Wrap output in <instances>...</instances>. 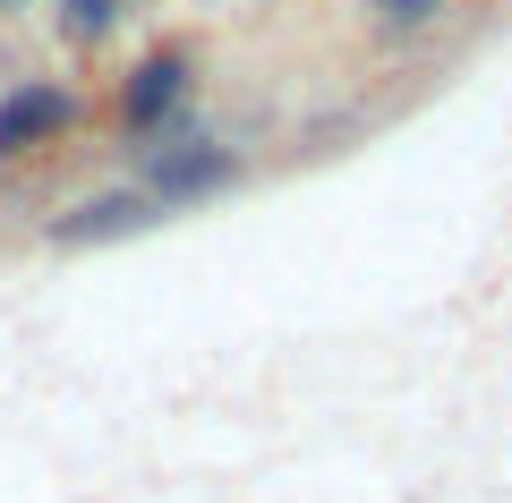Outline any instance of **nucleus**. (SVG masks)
I'll return each instance as SVG.
<instances>
[{
    "mask_svg": "<svg viewBox=\"0 0 512 503\" xmlns=\"http://www.w3.org/2000/svg\"><path fill=\"white\" fill-rule=\"evenodd\" d=\"M128 180L146 188L163 214H188V205H205V197H231V188L248 180V162H239V145L205 137V128H171V137L128 145Z\"/></svg>",
    "mask_w": 512,
    "mask_h": 503,
    "instance_id": "nucleus-1",
    "label": "nucleus"
},
{
    "mask_svg": "<svg viewBox=\"0 0 512 503\" xmlns=\"http://www.w3.org/2000/svg\"><path fill=\"white\" fill-rule=\"evenodd\" d=\"M197 52L188 43H154V52L128 60V77L111 86V120H120V145H146V137H171L188 128L197 111Z\"/></svg>",
    "mask_w": 512,
    "mask_h": 503,
    "instance_id": "nucleus-2",
    "label": "nucleus"
},
{
    "mask_svg": "<svg viewBox=\"0 0 512 503\" xmlns=\"http://www.w3.org/2000/svg\"><path fill=\"white\" fill-rule=\"evenodd\" d=\"M77 120H86V94L69 77H18V86H0V162H35L52 145H69Z\"/></svg>",
    "mask_w": 512,
    "mask_h": 503,
    "instance_id": "nucleus-3",
    "label": "nucleus"
},
{
    "mask_svg": "<svg viewBox=\"0 0 512 503\" xmlns=\"http://www.w3.org/2000/svg\"><path fill=\"white\" fill-rule=\"evenodd\" d=\"M154 222H163V205H154L137 180H120V188H103V197H86L77 214H60L52 222V248H111V239L154 231Z\"/></svg>",
    "mask_w": 512,
    "mask_h": 503,
    "instance_id": "nucleus-4",
    "label": "nucleus"
},
{
    "mask_svg": "<svg viewBox=\"0 0 512 503\" xmlns=\"http://www.w3.org/2000/svg\"><path fill=\"white\" fill-rule=\"evenodd\" d=\"M128 9H137V0H52V35L69 43V52H103V43H120Z\"/></svg>",
    "mask_w": 512,
    "mask_h": 503,
    "instance_id": "nucleus-5",
    "label": "nucleus"
},
{
    "mask_svg": "<svg viewBox=\"0 0 512 503\" xmlns=\"http://www.w3.org/2000/svg\"><path fill=\"white\" fill-rule=\"evenodd\" d=\"M367 9V26L376 35H393V43H419V35H436L444 18H453L461 0H359Z\"/></svg>",
    "mask_w": 512,
    "mask_h": 503,
    "instance_id": "nucleus-6",
    "label": "nucleus"
},
{
    "mask_svg": "<svg viewBox=\"0 0 512 503\" xmlns=\"http://www.w3.org/2000/svg\"><path fill=\"white\" fill-rule=\"evenodd\" d=\"M18 9H35V0H0V18H18Z\"/></svg>",
    "mask_w": 512,
    "mask_h": 503,
    "instance_id": "nucleus-7",
    "label": "nucleus"
}]
</instances>
